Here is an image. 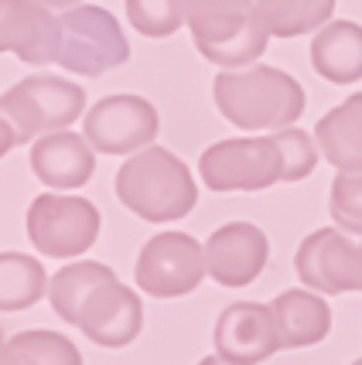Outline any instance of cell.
I'll use <instances>...</instances> for the list:
<instances>
[{
  "label": "cell",
  "instance_id": "obj_19",
  "mask_svg": "<svg viewBox=\"0 0 362 365\" xmlns=\"http://www.w3.org/2000/svg\"><path fill=\"white\" fill-rule=\"evenodd\" d=\"M110 280H116V273H113L106 263H96V259L69 263V267H62V270L51 277V287H48L51 311H55L62 321L76 324L82 301H86L99 284H110Z\"/></svg>",
  "mask_w": 362,
  "mask_h": 365
},
{
  "label": "cell",
  "instance_id": "obj_18",
  "mask_svg": "<svg viewBox=\"0 0 362 365\" xmlns=\"http://www.w3.org/2000/svg\"><path fill=\"white\" fill-rule=\"evenodd\" d=\"M270 307L277 314L283 349H308L328 338L331 307L325 304V297H318L311 290H283Z\"/></svg>",
  "mask_w": 362,
  "mask_h": 365
},
{
  "label": "cell",
  "instance_id": "obj_22",
  "mask_svg": "<svg viewBox=\"0 0 362 365\" xmlns=\"http://www.w3.org/2000/svg\"><path fill=\"white\" fill-rule=\"evenodd\" d=\"M256 11L263 17L267 31L273 38H294L304 31H321L331 24L335 4L328 0H311V4H256Z\"/></svg>",
  "mask_w": 362,
  "mask_h": 365
},
{
  "label": "cell",
  "instance_id": "obj_3",
  "mask_svg": "<svg viewBox=\"0 0 362 365\" xmlns=\"http://www.w3.org/2000/svg\"><path fill=\"white\" fill-rule=\"evenodd\" d=\"M4 150L69 130L86 110V89L59 76H31L4 93Z\"/></svg>",
  "mask_w": 362,
  "mask_h": 365
},
{
  "label": "cell",
  "instance_id": "obj_24",
  "mask_svg": "<svg viewBox=\"0 0 362 365\" xmlns=\"http://www.w3.org/2000/svg\"><path fill=\"white\" fill-rule=\"evenodd\" d=\"M328 212L342 232L362 236V175H338L331 181Z\"/></svg>",
  "mask_w": 362,
  "mask_h": 365
},
{
  "label": "cell",
  "instance_id": "obj_1",
  "mask_svg": "<svg viewBox=\"0 0 362 365\" xmlns=\"http://www.w3.org/2000/svg\"><path fill=\"white\" fill-rule=\"evenodd\" d=\"M212 99L239 130H287L304 113V86L273 65L219 72L212 82Z\"/></svg>",
  "mask_w": 362,
  "mask_h": 365
},
{
  "label": "cell",
  "instance_id": "obj_20",
  "mask_svg": "<svg viewBox=\"0 0 362 365\" xmlns=\"http://www.w3.org/2000/svg\"><path fill=\"white\" fill-rule=\"evenodd\" d=\"M48 290L45 267L24 253H4L0 256V304L4 311H28L38 304Z\"/></svg>",
  "mask_w": 362,
  "mask_h": 365
},
{
  "label": "cell",
  "instance_id": "obj_14",
  "mask_svg": "<svg viewBox=\"0 0 362 365\" xmlns=\"http://www.w3.org/2000/svg\"><path fill=\"white\" fill-rule=\"evenodd\" d=\"M0 45L31 65L59 62L62 55V21L45 4H4L0 7Z\"/></svg>",
  "mask_w": 362,
  "mask_h": 365
},
{
  "label": "cell",
  "instance_id": "obj_11",
  "mask_svg": "<svg viewBox=\"0 0 362 365\" xmlns=\"http://www.w3.org/2000/svg\"><path fill=\"white\" fill-rule=\"evenodd\" d=\"M216 355L229 365H256L267 362L273 351H281V328L270 304L239 301L229 304L216 321Z\"/></svg>",
  "mask_w": 362,
  "mask_h": 365
},
{
  "label": "cell",
  "instance_id": "obj_9",
  "mask_svg": "<svg viewBox=\"0 0 362 365\" xmlns=\"http://www.w3.org/2000/svg\"><path fill=\"white\" fill-rule=\"evenodd\" d=\"M158 110L144 96H106L86 113L82 137L99 154H141L158 137Z\"/></svg>",
  "mask_w": 362,
  "mask_h": 365
},
{
  "label": "cell",
  "instance_id": "obj_4",
  "mask_svg": "<svg viewBox=\"0 0 362 365\" xmlns=\"http://www.w3.org/2000/svg\"><path fill=\"white\" fill-rule=\"evenodd\" d=\"M188 28L195 48L229 72L250 68L270 41L256 4H188Z\"/></svg>",
  "mask_w": 362,
  "mask_h": 365
},
{
  "label": "cell",
  "instance_id": "obj_7",
  "mask_svg": "<svg viewBox=\"0 0 362 365\" xmlns=\"http://www.w3.org/2000/svg\"><path fill=\"white\" fill-rule=\"evenodd\" d=\"M99 236V212L79 195H38L28 208V239L45 256H79Z\"/></svg>",
  "mask_w": 362,
  "mask_h": 365
},
{
  "label": "cell",
  "instance_id": "obj_13",
  "mask_svg": "<svg viewBox=\"0 0 362 365\" xmlns=\"http://www.w3.org/2000/svg\"><path fill=\"white\" fill-rule=\"evenodd\" d=\"M270 256L267 232L253 222H229L216 229L205 242V263L208 277L222 287H246L253 284Z\"/></svg>",
  "mask_w": 362,
  "mask_h": 365
},
{
  "label": "cell",
  "instance_id": "obj_10",
  "mask_svg": "<svg viewBox=\"0 0 362 365\" xmlns=\"http://www.w3.org/2000/svg\"><path fill=\"white\" fill-rule=\"evenodd\" d=\"M294 270L311 290L321 294L362 290V242L356 246L338 229H318L298 246Z\"/></svg>",
  "mask_w": 362,
  "mask_h": 365
},
{
  "label": "cell",
  "instance_id": "obj_5",
  "mask_svg": "<svg viewBox=\"0 0 362 365\" xmlns=\"http://www.w3.org/2000/svg\"><path fill=\"white\" fill-rule=\"evenodd\" d=\"M59 21H62L59 65L65 72L96 79L110 68H120L130 58L126 34L120 31V21L106 7H96V4L65 7V11H59Z\"/></svg>",
  "mask_w": 362,
  "mask_h": 365
},
{
  "label": "cell",
  "instance_id": "obj_6",
  "mask_svg": "<svg viewBox=\"0 0 362 365\" xmlns=\"http://www.w3.org/2000/svg\"><path fill=\"white\" fill-rule=\"evenodd\" d=\"M198 171L212 191H267L283 181V154L273 137H233L212 143Z\"/></svg>",
  "mask_w": 362,
  "mask_h": 365
},
{
  "label": "cell",
  "instance_id": "obj_15",
  "mask_svg": "<svg viewBox=\"0 0 362 365\" xmlns=\"http://www.w3.org/2000/svg\"><path fill=\"white\" fill-rule=\"evenodd\" d=\"M31 168L34 178L51 191H69V188H82L96 168V154L89 140L62 130V133H48L38 137L31 147Z\"/></svg>",
  "mask_w": 362,
  "mask_h": 365
},
{
  "label": "cell",
  "instance_id": "obj_27",
  "mask_svg": "<svg viewBox=\"0 0 362 365\" xmlns=\"http://www.w3.org/2000/svg\"><path fill=\"white\" fill-rule=\"evenodd\" d=\"M352 365H362V359H356V362H352Z\"/></svg>",
  "mask_w": 362,
  "mask_h": 365
},
{
  "label": "cell",
  "instance_id": "obj_17",
  "mask_svg": "<svg viewBox=\"0 0 362 365\" xmlns=\"http://www.w3.org/2000/svg\"><path fill=\"white\" fill-rule=\"evenodd\" d=\"M311 65L321 79L352 86L362 79V24L331 21L311 41Z\"/></svg>",
  "mask_w": 362,
  "mask_h": 365
},
{
  "label": "cell",
  "instance_id": "obj_21",
  "mask_svg": "<svg viewBox=\"0 0 362 365\" xmlns=\"http://www.w3.org/2000/svg\"><path fill=\"white\" fill-rule=\"evenodd\" d=\"M0 365H82V355L65 334L34 328L7 338Z\"/></svg>",
  "mask_w": 362,
  "mask_h": 365
},
{
  "label": "cell",
  "instance_id": "obj_8",
  "mask_svg": "<svg viewBox=\"0 0 362 365\" xmlns=\"http://www.w3.org/2000/svg\"><path fill=\"white\" fill-rule=\"evenodd\" d=\"M205 273V246H198L188 232H161L141 250L134 280L151 297H185L202 284Z\"/></svg>",
  "mask_w": 362,
  "mask_h": 365
},
{
  "label": "cell",
  "instance_id": "obj_2",
  "mask_svg": "<svg viewBox=\"0 0 362 365\" xmlns=\"http://www.w3.org/2000/svg\"><path fill=\"white\" fill-rule=\"evenodd\" d=\"M116 195L144 222L185 219L198 202L188 164L164 147H147L126 158V164L116 171Z\"/></svg>",
  "mask_w": 362,
  "mask_h": 365
},
{
  "label": "cell",
  "instance_id": "obj_25",
  "mask_svg": "<svg viewBox=\"0 0 362 365\" xmlns=\"http://www.w3.org/2000/svg\"><path fill=\"white\" fill-rule=\"evenodd\" d=\"M273 140H277V147L283 154V181H304L315 171L318 147L311 133H304L298 127H287V130H277Z\"/></svg>",
  "mask_w": 362,
  "mask_h": 365
},
{
  "label": "cell",
  "instance_id": "obj_23",
  "mask_svg": "<svg viewBox=\"0 0 362 365\" xmlns=\"http://www.w3.org/2000/svg\"><path fill=\"white\" fill-rule=\"evenodd\" d=\"M126 17L147 38H168L188 21V4H126Z\"/></svg>",
  "mask_w": 362,
  "mask_h": 365
},
{
  "label": "cell",
  "instance_id": "obj_26",
  "mask_svg": "<svg viewBox=\"0 0 362 365\" xmlns=\"http://www.w3.org/2000/svg\"><path fill=\"white\" fill-rule=\"evenodd\" d=\"M198 365H229V362H222L219 355H212V359H202V362H198Z\"/></svg>",
  "mask_w": 362,
  "mask_h": 365
},
{
  "label": "cell",
  "instance_id": "obj_16",
  "mask_svg": "<svg viewBox=\"0 0 362 365\" xmlns=\"http://www.w3.org/2000/svg\"><path fill=\"white\" fill-rule=\"evenodd\" d=\"M315 140L338 175H362V93L348 96L318 120Z\"/></svg>",
  "mask_w": 362,
  "mask_h": 365
},
{
  "label": "cell",
  "instance_id": "obj_12",
  "mask_svg": "<svg viewBox=\"0 0 362 365\" xmlns=\"http://www.w3.org/2000/svg\"><path fill=\"white\" fill-rule=\"evenodd\" d=\"M144 324V304L141 297L120 280L99 284L82 301L76 328H79L89 341L103 345V349H124L130 345Z\"/></svg>",
  "mask_w": 362,
  "mask_h": 365
}]
</instances>
